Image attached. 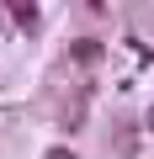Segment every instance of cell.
<instances>
[{"label":"cell","mask_w":154,"mask_h":159,"mask_svg":"<svg viewBox=\"0 0 154 159\" xmlns=\"http://www.w3.org/2000/svg\"><path fill=\"white\" fill-rule=\"evenodd\" d=\"M149 122H154V111H149Z\"/></svg>","instance_id":"cell-2"},{"label":"cell","mask_w":154,"mask_h":159,"mask_svg":"<svg viewBox=\"0 0 154 159\" xmlns=\"http://www.w3.org/2000/svg\"><path fill=\"white\" fill-rule=\"evenodd\" d=\"M48 159H74V154H69V148H53V154H48Z\"/></svg>","instance_id":"cell-1"}]
</instances>
